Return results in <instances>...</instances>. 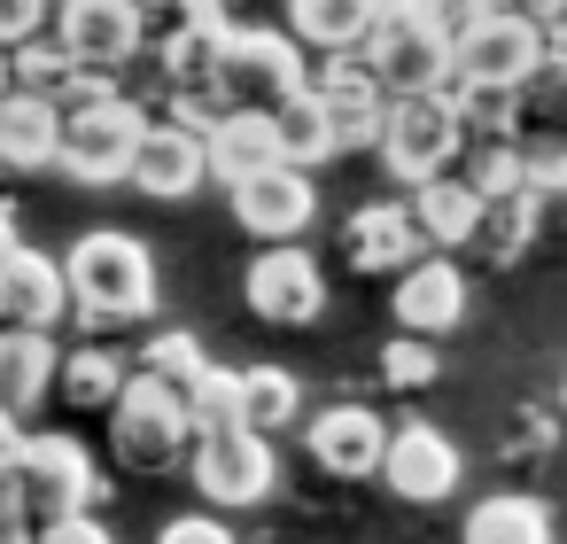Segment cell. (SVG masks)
Instances as JSON below:
<instances>
[{"instance_id":"17","label":"cell","mask_w":567,"mask_h":544,"mask_svg":"<svg viewBox=\"0 0 567 544\" xmlns=\"http://www.w3.org/2000/svg\"><path fill=\"white\" fill-rule=\"evenodd\" d=\"M389 311H396V327H404V335H451V327L466 319V280H458V265L420 249V257L396 273Z\"/></svg>"},{"instance_id":"49","label":"cell","mask_w":567,"mask_h":544,"mask_svg":"<svg viewBox=\"0 0 567 544\" xmlns=\"http://www.w3.org/2000/svg\"><path fill=\"white\" fill-rule=\"evenodd\" d=\"M559 412H567V381H559Z\"/></svg>"},{"instance_id":"14","label":"cell","mask_w":567,"mask_h":544,"mask_svg":"<svg viewBox=\"0 0 567 544\" xmlns=\"http://www.w3.org/2000/svg\"><path fill=\"white\" fill-rule=\"evenodd\" d=\"M381 482L404 497V505H435L458 490V443L427 420H404L389 428V451H381Z\"/></svg>"},{"instance_id":"39","label":"cell","mask_w":567,"mask_h":544,"mask_svg":"<svg viewBox=\"0 0 567 544\" xmlns=\"http://www.w3.org/2000/svg\"><path fill=\"white\" fill-rule=\"evenodd\" d=\"M156 544H234V528H226L218 513H179V521H164Z\"/></svg>"},{"instance_id":"12","label":"cell","mask_w":567,"mask_h":544,"mask_svg":"<svg viewBox=\"0 0 567 544\" xmlns=\"http://www.w3.org/2000/svg\"><path fill=\"white\" fill-rule=\"evenodd\" d=\"M226 195H234L241 234H257V242H303V226L319 218V187H311V172L288 164V156L265 164V172H249V179H234Z\"/></svg>"},{"instance_id":"40","label":"cell","mask_w":567,"mask_h":544,"mask_svg":"<svg viewBox=\"0 0 567 544\" xmlns=\"http://www.w3.org/2000/svg\"><path fill=\"white\" fill-rule=\"evenodd\" d=\"M32 32H48V0H0V48H17Z\"/></svg>"},{"instance_id":"5","label":"cell","mask_w":567,"mask_h":544,"mask_svg":"<svg viewBox=\"0 0 567 544\" xmlns=\"http://www.w3.org/2000/svg\"><path fill=\"white\" fill-rule=\"evenodd\" d=\"M365 71L389 86V94H420V86H451V32H435L412 0H389L365 32Z\"/></svg>"},{"instance_id":"3","label":"cell","mask_w":567,"mask_h":544,"mask_svg":"<svg viewBox=\"0 0 567 544\" xmlns=\"http://www.w3.org/2000/svg\"><path fill=\"white\" fill-rule=\"evenodd\" d=\"M110 443L125 466L141 474H164V466H187V443H195V420H187V397L156 373H125L117 404H110Z\"/></svg>"},{"instance_id":"35","label":"cell","mask_w":567,"mask_h":544,"mask_svg":"<svg viewBox=\"0 0 567 544\" xmlns=\"http://www.w3.org/2000/svg\"><path fill=\"white\" fill-rule=\"evenodd\" d=\"M435 373H443L435 335H404V327H396V342L381 350V381H389V389H435Z\"/></svg>"},{"instance_id":"28","label":"cell","mask_w":567,"mask_h":544,"mask_svg":"<svg viewBox=\"0 0 567 544\" xmlns=\"http://www.w3.org/2000/svg\"><path fill=\"white\" fill-rule=\"evenodd\" d=\"M272 133H280V156L288 164H334V125H327V110H319V94L311 86H296L280 110H272Z\"/></svg>"},{"instance_id":"43","label":"cell","mask_w":567,"mask_h":544,"mask_svg":"<svg viewBox=\"0 0 567 544\" xmlns=\"http://www.w3.org/2000/svg\"><path fill=\"white\" fill-rule=\"evenodd\" d=\"M17 435H24V420H17L9 404H0V459H9V451H17Z\"/></svg>"},{"instance_id":"31","label":"cell","mask_w":567,"mask_h":544,"mask_svg":"<svg viewBox=\"0 0 567 544\" xmlns=\"http://www.w3.org/2000/svg\"><path fill=\"white\" fill-rule=\"evenodd\" d=\"M451 172H458L474 195H513V187H528V179H520V148H513L505 133H497V141H466Z\"/></svg>"},{"instance_id":"8","label":"cell","mask_w":567,"mask_h":544,"mask_svg":"<svg viewBox=\"0 0 567 544\" xmlns=\"http://www.w3.org/2000/svg\"><path fill=\"white\" fill-rule=\"evenodd\" d=\"M187 474L210 505H257L272 490V435H257L249 420L234 428H195L187 443Z\"/></svg>"},{"instance_id":"21","label":"cell","mask_w":567,"mask_h":544,"mask_svg":"<svg viewBox=\"0 0 567 544\" xmlns=\"http://www.w3.org/2000/svg\"><path fill=\"white\" fill-rule=\"evenodd\" d=\"M203 156H210V179H249V172H265V164H280V133H272V110H249V102H234V110H218L210 117V133H203Z\"/></svg>"},{"instance_id":"4","label":"cell","mask_w":567,"mask_h":544,"mask_svg":"<svg viewBox=\"0 0 567 544\" xmlns=\"http://www.w3.org/2000/svg\"><path fill=\"white\" fill-rule=\"evenodd\" d=\"M296 86H311V71H303V40H296V32L226 24V48H218V94H226V110H234V102H249V110H280Z\"/></svg>"},{"instance_id":"11","label":"cell","mask_w":567,"mask_h":544,"mask_svg":"<svg viewBox=\"0 0 567 544\" xmlns=\"http://www.w3.org/2000/svg\"><path fill=\"white\" fill-rule=\"evenodd\" d=\"M311 94L334 125V156H365L381 141V117H389V86L365 71V55H327L311 71Z\"/></svg>"},{"instance_id":"41","label":"cell","mask_w":567,"mask_h":544,"mask_svg":"<svg viewBox=\"0 0 567 544\" xmlns=\"http://www.w3.org/2000/svg\"><path fill=\"white\" fill-rule=\"evenodd\" d=\"M0 528H32L24 521V490H17V459H0Z\"/></svg>"},{"instance_id":"38","label":"cell","mask_w":567,"mask_h":544,"mask_svg":"<svg viewBox=\"0 0 567 544\" xmlns=\"http://www.w3.org/2000/svg\"><path fill=\"white\" fill-rule=\"evenodd\" d=\"M412 9H420V17H427L435 32H451V40H458L466 24H482L489 9H505V0H412Z\"/></svg>"},{"instance_id":"25","label":"cell","mask_w":567,"mask_h":544,"mask_svg":"<svg viewBox=\"0 0 567 544\" xmlns=\"http://www.w3.org/2000/svg\"><path fill=\"white\" fill-rule=\"evenodd\" d=\"M536 218H544V195L536 187H513V195H482V218H474V234H466V249L474 257H489V265H513L528 242H536Z\"/></svg>"},{"instance_id":"32","label":"cell","mask_w":567,"mask_h":544,"mask_svg":"<svg viewBox=\"0 0 567 544\" xmlns=\"http://www.w3.org/2000/svg\"><path fill=\"white\" fill-rule=\"evenodd\" d=\"M71 71H79V63H71V48H63L55 32H32V40H17V48H9V79H17V86H32V94H55Z\"/></svg>"},{"instance_id":"13","label":"cell","mask_w":567,"mask_h":544,"mask_svg":"<svg viewBox=\"0 0 567 544\" xmlns=\"http://www.w3.org/2000/svg\"><path fill=\"white\" fill-rule=\"evenodd\" d=\"M55 40L86 71H125L148 48V17H141V0H63V9H55Z\"/></svg>"},{"instance_id":"29","label":"cell","mask_w":567,"mask_h":544,"mask_svg":"<svg viewBox=\"0 0 567 544\" xmlns=\"http://www.w3.org/2000/svg\"><path fill=\"white\" fill-rule=\"evenodd\" d=\"M55 381H63V397H71V404H86V412H110V404H117V389H125V366H117V350H102V342H79L71 358H55Z\"/></svg>"},{"instance_id":"46","label":"cell","mask_w":567,"mask_h":544,"mask_svg":"<svg viewBox=\"0 0 567 544\" xmlns=\"http://www.w3.org/2000/svg\"><path fill=\"white\" fill-rule=\"evenodd\" d=\"M0 544H32V528H0Z\"/></svg>"},{"instance_id":"19","label":"cell","mask_w":567,"mask_h":544,"mask_svg":"<svg viewBox=\"0 0 567 544\" xmlns=\"http://www.w3.org/2000/svg\"><path fill=\"white\" fill-rule=\"evenodd\" d=\"M420 249H427V234H420L412 203H365V211H350V226H342V257H350L358 273H389V280H396Z\"/></svg>"},{"instance_id":"6","label":"cell","mask_w":567,"mask_h":544,"mask_svg":"<svg viewBox=\"0 0 567 544\" xmlns=\"http://www.w3.org/2000/svg\"><path fill=\"white\" fill-rule=\"evenodd\" d=\"M17 490H24V521H55V513H86L102 497V474L86 459L79 435H17Z\"/></svg>"},{"instance_id":"36","label":"cell","mask_w":567,"mask_h":544,"mask_svg":"<svg viewBox=\"0 0 567 544\" xmlns=\"http://www.w3.org/2000/svg\"><path fill=\"white\" fill-rule=\"evenodd\" d=\"M187 420H195V428H234V420H241V373L203 366L195 389H187Z\"/></svg>"},{"instance_id":"10","label":"cell","mask_w":567,"mask_h":544,"mask_svg":"<svg viewBox=\"0 0 567 544\" xmlns=\"http://www.w3.org/2000/svg\"><path fill=\"white\" fill-rule=\"evenodd\" d=\"M241 296H249V311L272 319V327H311V319L327 311V273H319V257H311L303 242H265L257 265L241 273Z\"/></svg>"},{"instance_id":"2","label":"cell","mask_w":567,"mask_h":544,"mask_svg":"<svg viewBox=\"0 0 567 544\" xmlns=\"http://www.w3.org/2000/svg\"><path fill=\"white\" fill-rule=\"evenodd\" d=\"M458 148H466V125H458V102H451V86L389 94V117H381V141H373V156H381V172H389L396 187H420V179L451 172V164H458Z\"/></svg>"},{"instance_id":"23","label":"cell","mask_w":567,"mask_h":544,"mask_svg":"<svg viewBox=\"0 0 567 544\" xmlns=\"http://www.w3.org/2000/svg\"><path fill=\"white\" fill-rule=\"evenodd\" d=\"M55 389V342L48 327H0V404L17 420Z\"/></svg>"},{"instance_id":"26","label":"cell","mask_w":567,"mask_h":544,"mask_svg":"<svg viewBox=\"0 0 567 544\" xmlns=\"http://www.w3.org/2000/svg\"><path fill=\"white\" fill-rule=\"evenodd\" d=\"M536 133H567V55H551V48L513 86V141H536Z\"/></svg>"},{"instance_id":"37","label":"cell","mask_w":567,"mask_h":544,"mask_svg":"<svg viewBox=\"0 0 567 544\" xmlns=\"http://www.w3.org/2000/svg\"><path fill=\"white\" fill-rule=\"evenodd\" d=\"M32 544H117V536H110V528L94 521V505H86V513H55V521H40Z\"/></svg>"},{"instance_id":"18","label":"cell","mask_w":567,"mask_h":544,"mask_svg":"<svg viewBox=\"0 0 567 544\" xmlns=\"http://www.w3.org/2000/svg\"><path fill=\"white\" fill-rule=\"evenodd\" d=\"M63 164V110L55 94L9 86L0 94V172H55Z\"/></svg>"},{"instance_id":"16","label":"cell","mask_w":567,"mask_h":544,"mask_svg":"<svg viewBox=\"0 0 567 544\" xmlns=\"http://www.w3.org/2000/svg\"><path fill=\"white\" fill-rule=\"evenodd\" d=\"M71 311V280L55 257L9 242L0 249V327H55Z\"/></svg>"},{"instance_id":"42","label":"cell","mask_w":567,"mask_h":544,"mask_svg":"<svg viewBox=\"0 0 567 544\" xmlns=\"http://www.w3.org/2000/svg\"><path fill=\"white\" fill-rule=\"evenodd\" d=\"M505 9H520V17H536V24H551V17L567 9V0H505Z\"/></svg>"},{"instance_id":"7","label":"cell","mask_w":567,"mask_h":544,"mask_svg":"<svg viewBox=\"0 0 567 544\" xmlns=\"http://www.w3.org/2000/svg\"><path fill=\"white\" fill-rule=\"evenodd\" d=\"M141 133H148V110H141L133 94L86 102V110L63 117V164H55V172H71V179H86V187H110V179L133 172Z\"/></svg>"},{"instance_id":"27","label":"cell","mask_w":567,"mask_h":544,"mask_svg":"<svg viewBox=\"0 0 567 544\" xmlns=\"http://www.w3.org/2000/svg\"><path fill=\"white\" fill-rule=\"evenodd\" d=\"M466 544H551V513L520 490H497L466 513Z\"/></svg>"},{"instance_id":"34","label":"cell","mask_w":567,"mask_h":544,"mask_svg":"<svg viewBox=\"0 0 567 544\" xmlns=\"http://www.w3.org/2000/svg\"><path fill=\"white\" fill-rule=\"evenodd\" d=\"M203 366H210V358H203V342H195L187 327H164V335H156V342L141 350V373H156V381H172L179 397L195 389V373H203Z\"/></svg>"},{"instance_id":"44","label":"cell","mask_w":567,"mask_h":544,"mask_svg":"<svg viewBox=\"0 0 567 544\" xmlns=\"http://www.w3.org/2000/svg\"><path fill=\"white\" fill-rule=\"evenodd\" d=\"M544 48H551V55H567V9H559V17L544 24Z\"/></svg>"},{"instance_id":"33","label":"cell","mask_w":567,"mask_h":544,"mask_svg":"<svg viewBox=\"0 0 567 544\" xmlns=\"http://www.w3.org/2000/svg\"><path fill=\"white\" fill-rule=\"evenodd\" d=\"M451 102H458V125H466V141H513V86H458L451 79Z\"/></svg>"},{"instance_id":"15","label":"cell","mask_w":567,"mask_h":544,"mask_svg":"<svg viewBox=\"0 0 567 544\" xmlns=\"http://www.w3.org/2000/svg\"><path fill=\"white\" fill-rule=\"evenodd\" d=\"M141 195H156V203H187L203 179H210V156H203V133L195 125H148L141 133V148H133V172H125Z\"/></svg>"},{"instance_id":"48","label":"cell","mask_w":567,"mask_h":544,"mask_svg":"<svg viewBox=\"0 0 567 544\" xmlns=\"http://www.w3.org/2000/svg\"><path fill=\"white\" fill-rule=\"evenodd\" d=\"M156 9H172V0H141V17H156Z\"/></svg>"},{"instance_id":"30","label":"cell","mask_w":567,"mask_h":544,"mask_svg":"<svg viewBox=\"0 0 567 544\" xmlns=\"http://www.w3.org/2000/svg\"><path fill=\"white\" fill-rule=\"evenodd\" d=\"M296 412H303V389H296L288 366H249V373H241V420H249L257 435H280Z\"/></svg>"},{"instance_id":"20","label":"cell","mask_w":567,"mask_h":544,"mask_svg":"<svg viewBox=\"0 0 567 544\" xmlns=\"http://www.w3.org/2000/svg\"><path fill=\"white\" fill-rule=\"evenodd\" d=\"M381 451H389V420H381L373 404H327V412L311 420V459H319L327 474H342V482L381 474Z\"/></svg>"},{"instance_id":"22","label":"cell","mask_w":567,"mask_h":544,"mask_svg":"<svg viewBox=\"0 0 567 544\" xmlns=\"http://www.w3.org/2000/svg\"><path fill=\"white\" fill-rule=\"evenodd\" d=\"M381 9H389V0H288V32L311 55H358Z\"/></svg>"},{"instance_id":"47","label":"cell","mask_w":567,"mask_h":544,"mask_svg":"<svg viewBox=\"0 0 567 544\" xmlns=\"http://www.w3.org/2000/svg\"><path fill=\"white\" fill-rule=\"evenodd\" d=\"M9 86H17V79H9V48H0V94H9Z\"/></svg>"},{"instance_id":"24","label":"cell","mask_w":567,"mask_h":544,"mask_svg":"<svg viewBox=\"0 0 567 544\" xmlns=\"http://www.w3.org/2000/svg\"><path fill=\"white\" fill-rule=\"evenodd\" d=\"M404 195H412V218H420L427 249H466V234H474V218H482V195H474L458 172H435V179H420V187H404Z\"/></svg>"},{"instance_id":"9","label":"cell","mask_w":567,"mask_h":544,"mask_svg":"<svg viewBox=\"0 0 567 544\" xmlns=\"http://www.w3.org/2000/svg\"><path fill=\"white\" fill-rule=\"evenodd\" d=\"M544 55V24L520 9H489L482 24H466L451 40V79L458 86H520Z\"/></svg>"},{"instance_id":"45","label":"cell","mask_w":567,"mask_h":544,"mask_svg":"<svg viewBox=\"0 0 567 544\" xmlns=\"http://www.w3.org/2000/svg\"><path fill=\"white\" fill-rule=\"evenodd\" d=\"M9 242H17V211H9V203H0V249H9Z\"/></svg>"},{"instance_id":"1","label":"cell","mask_w":567,"mask_h":544,"mask_svg":"<svg viewBox=\"0 0 567 544\" xmlns=\"http://www.w3.org/2000/svg\"><path fill=\"white\" fill-rule=\"evenodd\" d=\"M63 280H71V304L94 319V327H125V319H148L156 311V257L133 242V234H79L71 257H63Z\"/></svg>"}]
</instances>
